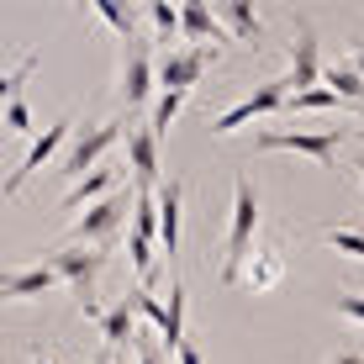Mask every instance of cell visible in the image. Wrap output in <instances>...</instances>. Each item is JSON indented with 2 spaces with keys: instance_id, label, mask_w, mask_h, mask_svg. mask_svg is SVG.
Here are the masks:
<instances>
[{
  "instance_id": "e0dca14e",
  "label": "cell",
  "mask_w": 364,
  "mask_h": 364,
  "mask_svg": "<svg viewBox=\"0 0 364 364\" xmlns=\"http://www.w3.org/2000/svg\"><path fill=\"white\" fill-rule=\"evenodd\" d=\"M132 333H137V311H132V301L122 296L117 306L100 311V338H106V348H122V343H132Z\"/></svg>"
},
{
  "instance_id": "d6a6232c",
  "label": "cell",
  "mask_w": 364,
  "mask_h": 364,
  "mask_svg": "<svg viewBox=\"0 0 364 364\" xmlns=\"http://www.w3.org/2000/svg\"><path fill=\"white\" fill-rule=\"evenodd\" d=\"M95 364H111V348H106V354H95Z\"/></svg>"
},
{
  "instance_id": "9a60e30c",
  "label": "cell",
  "mask_w": 364,
  "mask_h": 364,
  "mask_svg": "<svg viewBox=\"0 0 364 364\" xmlns=\"http://www.w3.org/2000/svg\"><path fill=\"white\" fill-rule=\"evenodd\" d=\"M180 37H191V43H211V48L228 43L206 0H185V6H180ZM217 53H222V48H217Z\"/></svg>"
},
{
  "instance_id": "ffe728a7",
  "label": "cell",
  "mask_w": 364,
  "mask_h": 364,
  "mask_svg": "<svg viewBox=\"0 0 364 364\" xmlns=\"http://www.w3.org/2000/svg\"><path fill=\"white\" fill-rule=\"evenodd\" d=\"M132 237L159 243V200H154V191H132Z\"/></svg>"
},
{
  "instance_id": "2e32d148",
  "label": "cell",
  "mask_w": 364,
  "mask_h": 364,
  "mask_svg": "<svg viewBox=\"0 0 364 364\" xmlns=\"http://www.w3.org/2000/svg\"><path fill=\"white\" fill-rule=\"evenodd\" d=\"M111 191H117V169L106 164V169H90L85 180H74L69 191H64V200H58V206L74 211V206H85V200H106Z\"/></svg>"
},
{
  "instance_id": "836d02e7",
  "label": "cell",
  "mask_w": 364,
  "mask_h": 364,
  "mask_svg": "<svg viewBox=\"0 0 364 364\" xmlns=\"http://www.w3.org/2000/svg\"><path fill=\"white\" fill-rule=\"evenodd\" d=\"M359 143H364V132H359Z\"/></svg>"
},
{
  "instance_id": "cb8c5ba5",
  "label": "cell",
  "mask_w": 364,
  "mask_h": 364,
  "mask_svg": "<svg viewBox=\"0 0 364 364\" xmlns=\"http://www.w3.org/2000/svg\"><path fill=\"white\" fill-rule=\"evenodd\" d=\"M322 243L338 248V254H354L359 264H364V232L359 228H328V232H322Z\"/></svg>"
},
{
  "instance_id": "9c48e42d",
  "label": "cell",
  "mask_w": 364,
  "mask_h": 364,
  "mask_svg": "<svg viewBox=\"0 0 364 364\" xmlns=\"http://www.w3.org/2000/svg\"><path fill=\"white\" fill-rule=\"evenodd\" d=\"M269 111H285V85H280V80L259 85L254 95H243L237 106H228L217 122H211V132H217V137H228V132H237V127H243V122H254V117H269Z\"/></svg>"
},
{
  "instance_id": "44dd1931",
  "label": "cell",
  "mask_w": 364,
  "mask_h": 364,
  "mask_svg": "<svg viewBox=\"0 0 364 364\" xmlns=\"http://www.w3.org/2000/svg\"><path fill=\"white\" fill-rule=\"evenodd\" d=\"M32 69H37V53H21L11 69H0V106H11V100L21 95V85L32 80Z\"/></svg>"
},
{
  "instance_id": "7a4b0ae2",
  "label": "cell",
  "mask_w": 364,
  "mask_h": 364,
  "mask_svg": "<svg viewBox=\"0 0 364 364\" xmlns=\"http://www.w3.org/2000/svg\"><path fill=\"white\" fill-rule=\"evenodd\" d=\"M106 264V248H90V243H74V248H48V269L58 274V280L69 285L74 296H80V311L90 322H100V301H95V274Z\"/></svg>"
},
{
  "instance_id": "4316f807",
  "label": "cell",
  "mask_w": 364,
  "mask_h": 364,
  "mask_svg": "<svg viewBox=\"0 0 364 364\" xmlns=\"http://www.w3.org/2000/svg\"><path fill=\"white\" fill-rule=\"evenodd\" d=\"M338 317H348V322H364V296H338Z\"/></svg>"
},
{
  "instance_id": "83f0119b",
  "label": "cell",
  "mask_w": 364,
  "mask_h": 364,
  "mask_svg": "<svg viewBox=\"0 0 364 364\" xmlns=\"http://www.w3.org/2000/svg\"><path fill=\"white\" fill-rule=\"evenodd\" d=\"M132 343H137V364H164V354H159V348L148 343L143 333H132Z\"/></svg>"
},
{
  "instance_id": "5bb4252c",
  "label": "cell",
  "mask_w": 364,
  "mask_h": 364,
  "mask_svg": "<svg viewBox=\"0 0 364 364\" xmlns=\"http://www.w3.org/2000/svg\"><path fill=\"white\" fill-rule=\"evenodd\" d=\"M211 16H217V27L228 43H254L259 32H264V21H259L254 6H243V0H217L211 6Z\"/></svg>"
},
{
  "instance_id": "ac0fdd59",
  "label": "cell",
  "mask_w": 364,
  "mask_h": 364,
  "mask_svg": "<svg viewBox=\"0 0 364 364\" xmlns=\"http://www.w3.org/2000/svg\"><path fill=\"white\" fill-rule=\"evenodd\" d=\"M280 274H285V254H280V248H259L254 264H248V274L237 285H243V291H269Z\"/></svg>"
},
{
  "instance_id": "4fadbf2b",
  "label": "cell",
  "mask_w": 364,
  "mask_h": 364,
  "mask_svg": "<svg viewBox=\"0 0 364 364\" xmlns=\"http://www.w3.org/2000/svg\"><path fill=\"white\" fill-rule=\"evenodd\" d=\"M58 285V274L48 264H32V269H0V301H32V296H48Z\"/></svg>"
},
{
  "instance_id": "d4e9b609",
  "label": "cell",
  "mask_w": 364,
  "mask_h": 364,
  "mask_svg": "<svg viewBox=\"0 0 364 364\" xmlns=\"http://www.w3.org/2000/svg\"><path fill=\"white\" fill-rule=\"evenodd\" d=\"M148 21H154V32L164 37H180V6H169V0H154V6H148Z\"/></svg>"
},
{
  "instance_id": "5b68a950",
  "label": "cell",
  "mask_w": 364,
  "mask_h": 364,
  "mask_svg": "<svg viewBox=\"0 0 364 364\" xmlns=\"http://www.w3.org/2000/svg\"><path fill=\"white\" fill-rule=\"evenodd\" d=\"M122 222H127V196H117V191H111L106 200H95V206L85 211L80 222H69V228H64V237H58V248L90 243V248H106V254H111V243H117Z\"/></svg>"
},
{
  "instance_id": "4dcf8cb0",
  "label": "cell",
  "mask_w": 364,
  "mask_h": 364,
  "mask_svg": "<svg viewBox=\"0 0 364 364\" xmlns=\"http://www.w3.org/2000/svg\"><path fill=\"white\" fill-rule=\"evenodd\" d=\"M348 64H354V74L364 80V43H354V58H348Z\"/></svg>"
},
{
  "instance_id": "7402d4cb",
  "label": "cell",
  "mask_w": 364,
  "mask_h": 364,
  "mask_svg": "<svg viewBox=\"0 0 364 364\" xmlns=\"http://www.w3.org/2000/svg\"><path fill=\"white\" fill-rule=\"evenodd\" d=\"M180 106H185V95H174V90H159V100H154V117H148V132L164 143V132H169V122L180 117Z\"/></svg>"
},
{
  "instance_id": "7c38bea8",
  "label": "cell",
  "mask_w": 364,
  "mask_h": 364,
  "mask_svg": "<svg viewBox=\"0 0 364 364\" xmlns=\"http://www.w3.org/2000/svg\"><path fill=\"white\" fill-rule=\"evenodd\" d=\"M154 200H159V243H164L169 269H174V259H180V200H185V185L180 180H164L154 191Z\"/></svg>"
},
{
  "instance_id": "52a82bcc",
  "label": "cell",
  "mask_w": 364,
  "mask_h": 364,
  "mask_svg": "<svg viewBox=\"0 0 364 364\" xmlns=\"http://www.w3.org/2000/svg\"><path fill=\"white\" fill-rule=\"evenodd\" d=\"M322 80V53H317V32H311V21H296V43H291V69H285V100L291 95H306L317 90Z\"/></svg>"
},
{
  "instance_id": "f546056e",
  "label": "cell",
  "mask_w": 364,
  "mask_h": 364,
  "mask_svg": "<svg viewBox=\"0 0 364 364\" xmlns=\"http://www.w3.org/2000/svg\"><path fill=\"white\" fill-rule=\"evenodd\" d=\"M333 364H364L359 348H343V354H333Z\"/></svg>"
},
{
  "instance_id": "ba28073f",
  "label": "cell",
  "mask_w": 364,
  "mask_h": 364,
  "mask_svg": "<svg viewBox=\"0 0 364 364\" xmlns=\"http://www.w3.org/2000/svg\"><path fill=\"white\" fill-rule=\"evenodd\" d=\"M217 58V48H180V53H164L154 64L159 74V90H174V95H191V85L206 74V64Z\"/></svg>"
},
{
  "instance_id": "6da1fadb",
  "label": "cell",
  "mask_w": 364,
  "mask_h": 364,
  "mask_svg": "<svg viewBox=\"0 0 364 364\" xmlns=\"http://www.w3.org/2000/svg\"><path fill=\"white\" fill-rule=\"evenodd\" d=\"M254 232H259V185L248 174L232 180V222H228V248H222V280L237 285L243 264L254 254Z\"/></svg>"
},
{
  "instance_id": "484cf974",
  "label": "cell",
  "mask_w": 364,
  "mask_h": 364,
  "mask_svg": "<svg viewBox=\"0 0 364 364\" xmlns=\"http://www.w3.org/2000/svg\"><path fill=\"white\" fill-rule=\"evenodd\" d=\"M6 127L11 132H32V111H27V100H21V95L6 106Z\"/></svg>"
},
{
  "instance_id": "3957f363",
  "label": "cell",
  "mask_w": 364,
  "mask_h": 364,
  "mask_svg": "<svg viewBox=\"0 0 364 364\" xmlns=\"http://www.w3.org/2000/svg\"><path fill=\"white\" fill-rule=\"evenodd\" d=\"M122 122L117 117H106V122H95V127H80V132H69V143H64V154H58V174H69V180H85V169H95L100 159L111 154V148L122 143Z\"/></svg>"
},
{
  "instance_id": "1f68e13d",
  "label": "cell",
  "mask_w": 364,
  "mask_h": 364,
  "mask_svg": "<svg viewBox=\"0 0 364 364\" xmlns=\"http://www.w3.org/2000/svg\"><path fill=\"white\" fill-rule=\"evenodd\" d=\"M348 169H359V180H364V159H354V164H348Z\"/></svg>"
},
{
  "instance_id": "603a6c76",
  "label": "cell",
  "mask_w": 364,
  "mask_h": 364,
  "mask_svg": "<svg viewBox=\"0 0 364 364\" xmlns=\"http://www.w3.org/2000/svg\"><path fill=\"white\" fill-rule=\"evenodd\" d=\"M90 11H95V16H100V21H106V27H111V32L122 37V43H127V37L137 32V27H132V11L111 6V0H90Z\"/></svg>"
},
{
  "instance_id": "d6986e66",
  "label": "cell",
  "mask_w": 364,
  "mask_h": 364,
  "mask_svg": "<svg viewBox=\"0 0 364 364\" xmlns=\"http://www.w3.org/2000/svg\"><path fill=\"white\" fill-rule=\"evenodd\" d=\"M322 80H328V90L338 100H348V106L364 111V80L354 74V64H322Z\"/></svg>"
},
{
  "instance_id": "f1b7e54d",
  "label": "cell",
  "mask_w": 364,
  "mask_h": 364,
  "mask_svg": "<svg viewBox=\"0 0 364 364\" xmlns=\"http://www.w3.org/2000/svg\"><path fill=\"white\" fill-rule=\"evenodd\" d=\"M174 359H180V364H206V359H200V348L191 343V338H185L180 348H174Z\"/></svg>"
},
{
  "instance_id": "30bf717a",
  "label": "cell",
  "mask_w": 364,
  "mask_h": 364,
  "mask_svg": "<svg viewBox=\"0 0 364 364\" xmlns=\"http://www.w3.org/2000/svg\"><path fill=\"white\" fill-rule=\"evenodd\" d=\"M69 132H74V117H58L53 127H43V137H37V143L27 148V159H21V169H11V180L0 185V191H6V196H16L21 185H27L32 174L43 169V164H48V159H53V154H58L64 143H69Z\"/></svg>"
},
{
  "instance_id": "8fae6325",
  "label": "cell",
  "mask_w": 364,
  "mask_h": 364,
  "mask_svg": "<svg viewBox=\"0 0 364 364\" xmlns=\"http://www.w3.org/2000/svg\"><path fill=\"white\" fill-rule=\"evenodd\" d=\"M127 164H132V191H159V137L148 127L127 132Z\"/></svg>"
},
{
  "instance_id": "277c9868",
  "label": "cell",
  "mask_w": 364,
  "mask_h": 364,
  "mask_svg": "<svg viewBox=\"0 0 364 364\" xmlns=\"http://www.w3.org/2000/svg\"><path fill=\"white\" fill-rule=\"evenodd\" d=\"M159 90V74H154V48H148L143 32H132L127 43H122V74H117V100L127 111L148 106Z\"/></svg>"
},
{
  "instance_id": "8992f818",
  "label": "cell",
  "mask_w": 364,
  "mask_h": 364,
  "mask_svg": "<svg viewBox=\"0 0 364 364\" xmlns=\"http://www.w3.org/2000/svg\"><path fill=\"white\" fill-rule=\"evenodd\" d=\"M338 143H343V127H333V132H259L254 137V148L259 154H306V159H317L322 169H333L338 164Z\"/></svg>"
}]
</instances>
